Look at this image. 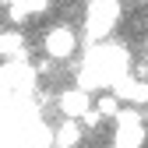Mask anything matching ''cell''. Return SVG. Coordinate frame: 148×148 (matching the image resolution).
Listing matches in <instances>:
<instances>
[{
    "label": "cell",
    "mask_w": 148,
    "mask_h": 148,
    "mask_svg": "<svg viewBox=\"0 0 148 148\" xmlns=\"http://www.w3.org/2000/svg\"><path fill=\"white\" fill-rule=\"evenodd\" d=\"M116 18H120V4L116 0H95V4H88V18H85L88 39H95V42L106 39V35L113 32Z\"/></svg>",
    "instance_id": "cell-1"
},
{
    "label": "cell",
    "mask_w": 148,
    "mask_h": 148,
    "mask_svg": "<svg viewBox=\"0 0 148 148\" xmlns=\"http://www.w3.org/2000/svg\"><path fill=\"white\" fill-rule=\"evenodd\" d=\"M145 145V116L138 113L134 106H127L123 113L116 116V138L113 148H141Z\"/></svg>",
    "instance_id": "cell-2"
},
{
    "label": "cell",
    "mask_w": 148,
    "mask_h": 148,
    "mask_svg": "<svg viewBox=\"0 0 148 148\" xmlns=\"http://www.w3.org/2000/svg\"><path fill=\"white\" fill-rule=\"evenodd\" d=\"M42 49L49 53V60H67V57H74V49H78V35L67 25H53L46 32V39H42Z\"/></svg>",
    "instance_id": "cell-3"
},
{
    "label": "cell",
    "mask_w": 148,
    "mask_h": 148,
    "mask_svg": "<svg viewBox=\"0 0 148 148\" xmlns=\"http://www.w3.org/2000/svg\"><path fill=\"white\" fill-rule=\"evenodd\" d=\"M57 106H60L64 120H78V123L92 113V99H88V92H81V88H67V92H60Z\"/></svg>",
    "instance_id": "cell-4"
},
{
    "label": "cell",
    "mask_w": 148,
    "mask_h": 148,
    "mask_svg": "<svg viewBox=\"0 0 148 148\" xmlns=\"http://www.w3.org/2000/svg\"><path fill=\"white\" fill-rule=\"evenodd\" d=\"M113 95L131 102V106H148V81L145 78H131V74H123V78L113 85Z\"/></svg>",
    "instance_id": "cell-5"
},
{
    "label": "cell",
    "mask_w": 148,
    "mask_h": 148,
    "mask_svg": "<svg viewBox=\"0 0 148 148\" xmlns=\"http://www.w3.org/2000/svg\"><path fill=\"white\" fill-rule=\"evenodd\" d=\"M81 134H85V127L78 120H64L57 131H53V145H57V148H74L81 141Z\"/></svg>",
    "instance_id": "cell-6"
},
{
    "label": "cell",
    "mask_w": 148,
    "mask_h": 148,
    "mask_svg": "<svg viewBox=\"0 0 148 148\" xmlns=\"http://www.w3.org/2000/svg\"><path fill=\"white\" fill-rule=\"evenodd\" d=\"M25 35L21 32H0V57H21Z\"/></svg>",
    "instance_id": "cell-7"
},
{
    "label": "cell",
    "mask_w": 148,
    "mask_h": 148,
    "mask_svg": "<svg viewBox=\"0 0 148 148\" xmlns=\"http://www.w3.org/2000/svg\"><path fill=\"white\" fill-rule=\"evenodd\" d=\"M95 113H99V116H113V120H116V116L123 113V106H120V99L113 95V92H106V95H99V102H95Z\"/></svg>",
    "instance_id": "cell-8"
},
{
    "label": "cell",
    "mask_w": 148,
    "mask_h": 148,
    "mask_svg": "<svg viewBox=\"0 0 148 148\" xmlns=\"http://www.w3.org/2000/svg\"><path fill=\"white\" fill-rule=\"evenodd\" d=\"M99 120H102V116L95 113V109H92V113H88V116L81 120V127H99Z\"/></svg>",
    "instance_id": "cell-9"
},
{
    "label": "cell",
    "mask_w": 148,
    "mask_h": 148,
    "mask_svg": "<svg viewBox=\"0 0 148 148\" xmlns=\"http://www.w3.org/2000/svg\"><path fill=\"white\" fill-rule=\"evenodd\" d=\"M145 127H148V109H145Z\"/></svg>",
    "instance_id": "cell-10"
}]
</instances>
